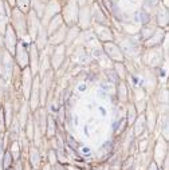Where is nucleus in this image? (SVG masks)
Wrapping results in <instances>:
<instances>
[{"label": "nucleus", "mask_w": 169, "mask_h": 170, "mask_svg": "<svg viewBox=\"0 0 169 170\" xmlns=\"http://www.w3.org/2000/svg\"><path fill=\"white\" fill-rule=\"evenodd\" d=\"M83 153H84V154H86V153L89 154V153H90V149H89V147H84V149H83Z\"/></svg>", "instance_id": "nucleus-1"}]
</instances>
